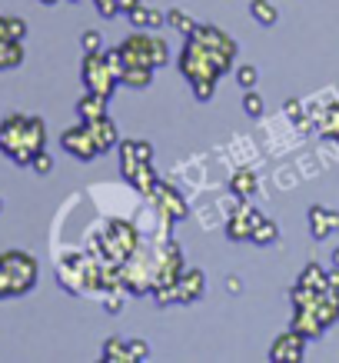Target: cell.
I'll use <instances>...</instances> for the list:
<instances>
[{
  "instance_id": "obj_30",
  "label": "cell",
  "mask_w": 339,
  "mask_h": 363,
  "mask_svg": "<svg viewBox=\"0 0 339 363\" xmlns=\"http://www.w3.org/2000/svg\"><path fill=\"white\" fill-rule=\"evenodd\" d=\"M226 290H230V294H240V290H243L240 277H226Z\"/></svg>"
},
{
  "instance_id": "obj_2",
  "label": "cell",
  "mask_w": 339,
  "mask_h": 363,
  "mask_svg": "<svg viewBox=\"0 0 339 363\" xmlns=\"http://www.w3.org/2000/svg\"><path fill=\"white\" fill-rule=\"evenodd\" d=\"M37 260L23 250H7L0 253V300L7 297H23L37 286Z\"/></svg>"
},
{
  "instance_id": "obj_31",
  "label": "cell",
  "mask_w": 339,
  "mask_h": 363,
  "mask_svg": "<svg viewBox=\"0 0 339 363\" xmlns=\"http://www.w3.org/2000/svg\"><path fill=\"white\" fill-rule=\"evenodd\" d=\"M4 40H13L11 30H7V17H0V44H4Z\"/></svg>"
},
{
  "instance_id": "obj_9",
  "label": "cell",
  "mask_w": 339,
  "mask_h": 363,
  "mask_svg": "<svg viewBox=\"0 0 339 363\" xmlns=\"http://www.w3.org/2000/svg\"><path fill=\"white\" fill-rule=\"evenodd\" d=\"M203 286H207V280H203V274H200V270H183V274H180V280H176V300H180V303L200 300V297H203Z\"/></svg>"
},
{
  "instance_id": "obj_5",
  "label": "cell",
  "mask_w": 339,
  "mask_h": 363,
  "mask_svg": "<svg viewBox=\"0 0 339 363\" xmlns=\"http://www.w3.org/2000/svg\"><path fill=\"white\" fill-rule=\"evenodd\" d=\"M303 350H306V337L289 327L283 337H276L273 340V347H270V360L273 363H299L303 360Z\"/></svg>"
},
{
  "instance_id": "obj_16",
  "label": "cell",
  "mask_w": 339,
  "mask_h": 363,
  "mask_svg": "<svg viewBox=\"0 0 339 363\" xmlns=\"http://www.w3.org/2000/svg\"><path fill=\"white\" fill-rule=\"evenodd\" d=\"M250 240L253 243H260V247H273L276 240H280V227H276L270 217H263L256 227H253V233H250Z\"/></svg>"
},
{
  "instance_id": "obj_11",
  "label": "cell",
  "mask_w": 339,
  "mask_h": 363,
  "mask_svg": "<svg viewBox=\"0 0 339 363\" xmlns=\"http://www.w3.org/2000/svg\"><path fill=\"white\" fill-rule=\"evenodd\" d=\"M127 17H130V23L137 27V30H154V27H160V23L166 21L160 11H154V7H143V4L130 7V11H127Z\"/></svg>"
},
{
  "instance_id": "obj_13",
  "label": "cell",
  "mask_w": 339,
  "mask_h": 363,
  "mask_svg": "<svg viewBox=\"0 0 339 363\" xmlns=\"http://www.w3.org/2000/svg\"><path fill=\"white\" fill-rule=\"evenodd\" d=\"M127 180H130L133 190H140V194H154L156 190V167L154 164H140L130 177H127Z\"/></svg>"
},
{
  "instance_id": "obj_29",
  "label": "cell",
  "mask_w": 339,
  "mask_h": 363,
  "mask_svg": "<svg viewBox=\"0 0 339 363\" xmlns=\"http://www.w3.org/2000/svg\"><path fill=\"white\" fill-rule=\"evenodd\" d=\"M283 111H286V117H289V121H299V117H303V104H299V100H286Z\"/></svg>"
},
{
  "instance_id": "obj_12",
  "label": "cell",
  "mask_w": 339,
  "mask_h": 363,
  "mask_svg": "<svg viewBox=\"0 0 339 363\" xmlns=\"http://www.w3.org/2000/svg\"><path fill=\"white\" fill-rule=\"evenodd\" d=\"M256 187H260V180H256L253 170H236V174L230 177V194L236 200H250L253 194H256Z\"/></svg>"
},
{
  "instance_id": "obj_22",
  "label": "cell",
  "mask_w": 339,
  "mask_h": 363,
  "mask_svg": "<svg viewBox=\"0 0 339 363\" xmlns=\"http://www.w3.org/2000/svg\"><path fill=\"white\" fill-rule=\"evenodd\" d=\"M236 84H240L243 90H253L256 87V84H260V70H256V67H236Z\"/></svg>"
},
{
  "instance_id": "obj_26",
  "label": "cell",
  "mask_w": 339,
  "mask_h": 363,
  "mask_svg": "<svg viewBox=\"0 0 339 363\" xmlns=\"http://www.w3.org/2000/svg\"><path fill=\"white\" fill-rule=\"evenodd\" d=\"M100 44H103V40H100L97 30H87L84 37H80V47H84V54H93V50H100Z\"/></svg>"
},
{
  "instance_id": "obj_20",
  "label": "cell",
  "mask_w": 339,
  "mask_h": 363,
  "mask_svg": "<svg viewBox=\"0 0 339 363\" xmlns=\"http://www.w3.org/2000/svg\"><path fill=\"white\" fill-rule=\"evenodd\" d=\"M154 70L156 67H127L120 84H127V87H146V84L154 80Z\"/></svg>"
},
{
  "instance_id": "obj_23",
  "label": "cell",
  "mask_w": 339,
  "mask_h": 363,
  "mask_svg": "<svg viewBox=\"0 0 339 363\" xmlns=\"http://www.w3.org/2000/svg\"><path fill=\"white\" fill-rule=\"evenodd\" d=\"M243 111L250 113V117H263L266 104H263V97L256 94V90H246V97H243Z\"/></svg>"
},
{
  "instance_id": "obj_4",
  "label": "cell",
  "mask_w": 339,
  "mask_h": 363,
  "mask_svg": "<svg viewBox=\"0 0 339 363\" xmlns=\"http://www.w3.org/2000/svg\"><path fill=\"white\" fill-rule=\"evenodd\" d=\"M60 147H64L70 157H77V160H93V157L100 154V147L97 140H93V133H90V127L84 121L77 123V127H70V130L60 133Z\"/></svg>"
},
{
  "instance_id": "obj_10",
  "label": "cell",
  "mask_w": 339,
  "mask_h": 363,
  "mask_svg": "<svg viewBox=\"0 0 339 363\" xmlns=\"http://www.w3.org/2000/svg\"><path fill=\"white\" fill-rule=\"evenodd\" d=\"M107 100L110 97H103V94L87 90V94L77 100V117L80 121H97V117H107Z\"/></svg>"
},
{
  "instance_id": "obj_34",
  "label": "cell",
  "mask_w": 339,
  "mask_h": 363,
  "mask_svg": "<svg viewBox=\"0 0 339 363\" xmlns=\"http://www.w3.org/2000/svg\"><path fill=\"white\" fill-rule=\"evenodd\" d=\"M40 4H47V7H50V4H57V0H40Z\"/></svg>"
},
{
  "instance_id": "obj_24",
  "label": "cell",
  "mask_w": 339,
  "mask_h": 363,
  "mask_svg": "<svg viewBox=\"0 0 339 363\" xmlns=\"http://www.w3.org/2000/svg\"><path fill=\"white\" fill-rule=\"evenodd\" d=\"M30 167H33V170H37L40 177H47L50 170H54V157L47 154V150H40V154L33 157V164H30Z\"/></svg>"
},
{
  "instance_id": "obj_32",
  "label": "cell",
  "mask_w": 339,
  "mask_h": 363,
  "mask_svg": "<svg viewBox=\"0 0 339 363\" xmlns=\"http://www.w3.org/2000/svg\"><path fill=\"white\" fill-rule=\"evenodd\" d=\"M137 4H140V0H120V11L127 13V11H130V7H137Z\"/></svg>"
},
{
  "instance_id": "obj_18",
  "label": "cell",
  "mask_w": 339,
  "mask_h": 363,
  "mask_svg": "<svg viewBox=\"0 0 339 363\" xmlns=\"http://www.w3.org/2000/svg\"><path fill=\"white\" fill-rule=\"evenodd\" d=\"M100 360H107V363H113V360L133 363V357H130V347H127V343L117 340V337H110V340L103 343V353H100Z\"/></svg>"
},
{
  "instance_id": "obj_33",
  "label": "cell",
  "mask_w": 339,
  "mask_h": 363,
  "mask_svg": "<svg viewBox=\"0 0 339 363\" xmlns=\"http://www.w3.org/2000/svg\"><path fill=\"white\" fill-rule=\"evenodd\" d=\"M333 267H339V247L333 250Z\"/></svg>"
},
{
  "instance_id": "obj_35",
  "label": "cell",
  "mask_w": 339,
  "mask_h": 363,
  "mask_svg": "<svg viewBox=\"0 0 339 363\" xmlns=\"http://www.w3.org/2000/svg\"><path fill=\"white\" fill-rule=\"evenodd\" d=\"M0 210H4V200H0Z\"/></svg>"
},
{
  "instance_id": "obj_1",
  "label": "cell",
  "mask_w": 339,
  "mask_h": 363,
  "mask_svg": "<svg viewBox=\"0 0 339 363\" xmlns=\"http://www.w3.org/2000/svg\"><path fill=\"white\" fill-rule=\"evenodd\" d=\"M47 127L40 117H27V113H7L0 123V150L11 157L17 167H30L33 157L44 150Z\"/></svg>"
},
{
  "instance_id": "obj_7",
  "label": "cell",
  "mask_w": 339,
  "mask_h": 363,
  "mask_svg": "<svg viewBox=\"0 0 339 363\" xmlns=\"http://www.w3.org/2000/svg\"><path fill=\"white\" fill-rule=\"evenodd\" d=\"M339 230V213L336 210H326V207H313L309 210V233L316 240H326L333 233Z\"/></svg>"
},
{
  "instance_id": "obj_8",
  "label": "cell",
  "mask_w": 339,
  "mask_h": 363,
  "mask_svg": "<svg viewBox=\"0 0 339 363\" xmlns=\"http://www.w3.org/2000/svg\"><path fill=\"white\" fill-rule=\"evenodd\" d=\"M84 123H87L90 133H93L100 154H107V150H113V147H120V133H117V127H113L110 117H97V121H84Z\"/></svg>"
},
{
  "instance_id": "obj_15",
  "label": "cell",
  "mask_w": 339,
  "mask_h": 363,
  "mask_svg": "<svg viewBox=\"0 0 339 363\" xmlns=\"http://www.w3.org/2000/svg\"><path fill=\"white\" fill-rule=\"evenodd\" d=\"M250 233H253V220L246 217V210L233 213L230 220H226V237H230L233 243H236V240H250Z\"/></svg>"
},
{
  "instance_id": "obj_28",
  "label": "cell",
  "mask_w": 339,
  "mask_h": 363,
  "mask_svg": "<svg viewBox=\"0 0 339 363\" xmlns=\"http://www.w3.org/2000/svg\"><path fill=\"white\" fill-rule=\"evenodd\" d=\"M137 157H140V164H154V147L146 140H137Z\"/></svg>"
},
{
  "instance_id": "obj_19",
  "label": "cell",
  "mask_w": 339,
  "mask_h": 363,
  "mask_svg": "<svg viewBox=\"0 0 339 363\" xmlns=\"http://www.w3.org/2000/svg\"><path fill=\"white\" fill-rule=\"evenodd\" d=\"M296 284H303L309 286V290H329V280H326V270L319 264H309L306 270H303V277L296 280Z\"/></svg>"
},
{
  "instance_id": "obj_6",
  "label": "cell",
  "mask_w": 339,
  "mask_h": 363,
  "mask_svg": "<svg viewBox=\"0 0 339 363\" xmlns=\"http://www.w3.org/2000/svg\"><path fill=\"white\" fill-rule=\"evenodd\" d=\"M150 197H154L156 207L163 210L166 220H183V217H186V203H183V197H180L173 187H163V184H156V190L150 194Z\"/></svg>"
},
{
  "instance_id": "obj_3",
  "label": "cell",
  "mask_w": 339,
  "mask_h": 363,
  "mask_svg": "<svg viewBox=\"0 0 339 363\" xmlns=\"http://www.w3.org/2000/svg\"><path fill=\"white\" fill-rule=\"evenodd\" d=\"M80 74H84V84H87V90H93V94H103V97H110V94L117 90V84H120V77L113 74V67H110V60H107V54H103V50H93V54L84 57Z\"/></svg>"
},
{
  "instance_id": "obj_25",
  "label": "cell",
  "mask_w": 339,
  "mask_h": 363,
  "mask_svg": "<svg viewBox=\"0 0 339 363\" xmlns=\"http://www.w3.org/2000/svg\"><path fill=\"white\" fill-rule=\"evenodd\" d=\"M7 30H11L13 40H23L27 37V21L23 17H7Z\"/></svg>"
},
{
  "instance_id": "obj_17",
  "label": "cell",
  "mask_w": 339,
  "mask_h": 363,
  "mask_svg": "<svg viewBox=\"0 0 339 363\" xmlns=\"http://www.w3.org/2000/svg\"><path fill=\"white\" fill-rule=\"evenodd\" d=\"M250 13H253V21L263 23V27H273L280 21V11H276L270 0H250Z\"/></svg>"
},
{
  "instance_id": "obj_27",
  "label": "cell",
  "mask_w": 339,
  "mask_h": 363,
  "mask_svg": "<svg viewBox=\"0 0 339 363\" xmlns=\"http://www.w3.org/2000/svg\"><path fill=\"white\" fill-rule=\"evenodd\" d=\"M127 347H130L133 360H150V347H146V340H130Z\"/></svg>"
},
{
  "instance_id": "obj_14",
  "label": "cell",
  "mask_w": 339,
  "mask_h": 363,
  "mask_svg": "<svg viewBox=\"0 0 339 363\" xmlns=\"http://www.w3.org/2000/svg\"><path fill=\"white\" fill-rule=\"evenodd\" d=\"M23 64V40H4L0 44V70H13Z\"/></svg>"
},
{
  "instance_id": "obj_21",
  "label": "cell",
  "mask_w": 339,
  "mask_h": 363,
  "mask_svg": "<svg viewBox=\"0 0 339 363\" xmlns=\"http://www.w3.org/2000/svg\"><path fill=\"white\" fill-rule=\"evenodd\" d=\"M166 23H170L173 30H180V33H183V37H190V33L197 30V23L190 21V17H186L183 11H170V13H166Z\"/></svg>"
}]
</instances>
